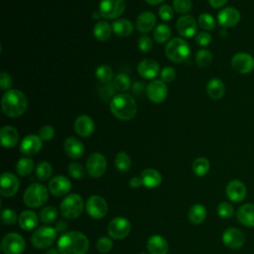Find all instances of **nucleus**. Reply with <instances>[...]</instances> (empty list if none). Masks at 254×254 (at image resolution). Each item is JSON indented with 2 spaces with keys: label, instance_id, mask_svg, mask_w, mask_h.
I'll list each match as a JSON object with an SVG mask.
<instances>
[{
  "label": "nucleus",
  "instance_id": "1",
  "mask_svg": "<svg viewBox=\"0 0 254 254\" xmlns=\"http://www.w3.org/2000/svg\"><path fill=\"white\" fill-rule=\"evenodd\" d=\"M88 247L87 237L78 231L65 232L58 241V251L61 254H85Z\"/></svg>",
  "mask_w": 254,
  "mask_h": 254
},
{
  "label": "nucleus",
  "instance_id": "2",
  "mask_svg": "<svg viewBox=\"0 0 254 254\" xmlns=\"http://www.w3.org/2000/svg\"><path fill=\"white\" fill-rule=\"evenodd\" d=\"M27 104L25 94L18 89H8L3 94L1 100L3 112L12 118L20 117L26 111Z\"/></svg>",
  "mask_w": 254,
  "mask_h": 254
},
{
  "label": "nucleus",
  "instance_id": "3",
  "mask_svg": "<svg viewBox=\"0 0 254 254\" xmlns=\"http://www.w3.org/2000/svg\"><path fill=\"white\" fill-rule=\"evenodd\" d=\"M110 111L120 120H131L137 112L135 99L127 93H119L110 101Z\"/></svg>",
  "mask_w": 254,
  "mask_h": 254
},
{
  "label": "nucleus",
  "instance_id": "4",
  "mask_svg": "<svg viewBox=\"0 0 254 254\" xmlns=\"http://www.w3.org/2000/svg\"><path fill=\"white\" fill-rule=\"evenodd\" d=\"M190 49L189 44L182 38L172 39L165 47V55L174 63L184 62L190 55Z\"/></svg>",
  "mask_w": 254,
  "mask_h": 254
},
{
  "label": "nucleus",
  "instance_id": "5",
  "mask_svg": "<svg viewBox=\"0 0 254 254\" xmlns=\"http://www.w3.org/2000/svg\"><path fill=\"white\" fill-rule=\"evenodd\" d=\"M49 194L47 189L38 183L30 185L23 195V200L25 204L29 207H39L43 205L48 200Z\"/></svg>",
  "mask_w": 254,
  "mask_h": 254
},
{
  "label": "nucleus",
  "instance_id": "6",
  "mask_svg": "<svg viewBox=\"0 0 254 254\" xmlns=\"http://www.w3.org/2000/svg\"><path fill=\"white\" fill-rule=\"evenodd\" d=\"M83 209L82 197L76 193H71L64 197L60 206L61 213L64 217L68 219H74L78 217Z\"/></svg>",
  "mask_w": 254,
  "mask_h": 254
},
{
  "label": "nucleus",
  "instance_id": "7",
  "mask_svg": "<svg viewBox=\"0 0 254 254\" xmlns=\"http://www.w3.org/2000/svg\"><path fill=\"white\" fill-rule=\"evenodd\" d=\"M57 233L58 232L56 229L51 226H41L33 232L31 236V242L36 248H47L55 242Z\"/></svg>",
  "mask_w": 254,
  "mask_h": 254
},
{
  "label": "nucleus",
  "instance_id": "8",
  "mask_svg": "<svg viewBox=\"0 0 254 254\" xmlns=\"http://www.w3.org/2000/svg\"><path fill=\"white\" fill-rule=\"evenodd\" d=\"M124 0H101L99 3V13L105 19H115L125 11Z\"/></svg>",
  "mask_w": 254,
  "mask_h": 254
},
{
  "label": "nucleus",
  "instance_id": "9",
  "mask_svg": "<svg viewBox=\"0 0 254 254\" xmlns=\"http://www.w3.org/2000/svg\"><path fill=\"white\" fill-rule=\"evenodd\" d=\"M2 250L5 254H21L25 250V240L18 233H8L2 240Z\"/></svg>",
  "mask_w": 254,
  "mask_h": 254
},
{
  "label": "nucleus",
  "instance_id": "10",
  "mask_svg": "<svg viewBox=\"0 0 254 254\" xmlns=\"http://www.w3.org/2000/svg\"><path fill=\"white\" fill-rule=\"evenodd\" d=\"M131 229L130 221L125 217H115L108 224V234L113 239L125 238Z\"/></svg>",
  "mask_w": 254,
  "mask_h": 254
},
{
  "label": "nucleus",
  "instance_id": "11",
  "mask_svg": "<svg viewBox=\"0 0 254 254\" xmlns=\"http://www.w3.org/2000/svg\"><path fill=\"white\" fill-rule=\"evenodd\" d=\"M107 162L105 157L100 153L91 154L86 161V171L92 178L101 177L106 170Z\"/></svg>",
  "mask_w": 254,
  "mask_h": 254
},
{
  "label": "nucleus",
  "instance_id": "12",
  "mask_svg": "<svg viewBox=\"0 0 254 254\" xmlns=\"http://www.w3.org/2000/svg\"><path fill=\"white\" fill-rule=\"evenodd\" d=\"M85 209L92 218H102L107 213V202L99 195H91L85 203Z\"/></svg>",
  "mask_w": 254,
  "mask_h": 254
},
{
  "label": "nucleus",
  "instance_id": "13",
  "mask_svg": "<svg viewBox=\"0 0 254 254\" xmlns=\"http://www.w3.org/2000/svg\"><path fill=\"white\" fill-rule=\"evenodd\" d=\"M146 94L149 100H151L152 102L161 103L167 97V94H168L167 85L163 80L155 79L146 86Z\"/></svg>",
  "mask_w": 254,
  "mask_h": 254
},
{
  "label": "nucleus",
  "instance_id": "14",
  "mask_svg": "<svg viewBox=\"0 0 254 254\" xmlns=\"http://www.w3.org/2000/svg\"><path fill=\"white\" fill-rule=\"evenodd\" d=\"M231 65L239 73H249L254 69V59L247 53H237L231 59Z\"/></svg>",
  "mask_w": 254,
  "mask_h": 254
},
{
  "label": "nucleus",
  "instance_id": "15",
  "mask_svg": "<svg viewBox=\"0 0 254 254\" xmlns=\"http://www.w3.org/2000/svg\"><path fill=\"white\" fill-rule=\"evenodd\" d=\"M222 241L227 247L231 249H238L243 246L245 242V235L240 229L229 227L224 230L222 234Z\"/></svg>",
  "mask_w": 254,
  "mask_h": 254
},
{
  "label": "nucleus",
  "instance_id": "16",
  "mask_svg": "<svg viewBox=\"0 0 254 254\" xmlns=\"http://www.w3.org/2000/svg\"><path fill=\"white\" fill-rule=\"evenodd\" d=\"M19 189V180L12 173H4L0 180V193L2 196H13Z\"/></svg>",
  "mask_w": 254,
  "mask_h": 254
},
{
  "label": "nucleus",
  "instance_id": "17",
  "mask_svg": "<svg viewBox=\"0 0 254 254\" xmlns=\"http://www.w3.org/2000/svg\"><path fill=\"white\" fill-rule=\"evenodd\" d=\"M240 13L234 7H227L222 9L217 15V21L223 28H231L240 21Z\"/></svg>",
  "mask_w": 254,
  "mask_h": 254
},
{
  "label": "nucleus",
  "instance_id": "18",
  "mask_svg": "<svg viewBox=\"0 0 254 254\" xmlns=\"http://www.w3.org/2000/svg\"><path fill=\"white\" fill-rule=\"evenodd\" d=\"M177 29L181 36L190 38L196 34L197 24L192 16L184 15L179 18L177 22Z\"/></svg>",
  "mask_w": 254,
  "mask_h": 254
},
{
  "label": "nucleus",
  "instance_id": "19",
  "mask_svg": "<svg viewBox=\"0 0 254 254\" xmlns=\"http://www.w3.org/2000/svg\"><path fill=\"white\" fill-rule=\"evenodd\" d=\"M70 189V181L64 176H56L49 183V190L56 196H63L66 194Z\"/></svg>",
  "mask_w": 254,
  "mask_h": 254
},
{
  "label": "nucleus",
  "instance_id": "20",
  "mask_svg": "<svg viewBox=\"0 0 254 254\" xmlns=\"http://www.w3.org/2000/svg\"><path fill=\"white\" fill-rule=\"evenodd\" d=\"M226 195L234 202L242 201L246 196V187L238 180H232L226 186Z\"/></svg>",
  "mask_w": 254,
  "mask_h": 254
},
{
  "label": "nucleus",
  "instance_id": "21",
  "mask_svg": "<svg viewBox=\"0 0 254 254\" xmlns=\"http://www.w3.org/2000/svg\"><path fill=\"white\" fill-rule=\"evenodd\" d=\"M42 148V139L37 135L26 136L20 145V151L27 156L36 155Z\"/></svg>",
  "mask_w": 254,
  "mask_h": 254
},
{
  "label": "nucleus",
  "instance_id": "22",
  "mask_svg": "<svg viewBox=\"0 0 254 254\" xmlns=\"http://www.w3.org/2000/svg\"><path fill=\"white\" fill-rule=\"evenodd\" d=\"M159 64L151 59H145L141 61L137 66L138 73L146 79L155 78L159 73Z\"/></svg>",
  "mask_w": 254,
  "mask_h": 254
},
{
  "label": "nucleus",
  "instance_id": "23",
  "mask_svg": "<svg viewBox=\"0 0 254 254\" xmlns=\"http://www.w3.org/2000/svg\"><path fill=\"white\" fill-rule=\"evenodd\" d=\"M74 130L81 137H88L94 131V122L87 115H79L74 121Z\"/></svg>",
  "mask_w": 254,
  "mask_h": 254
},
{
  "label": "nucleus",
  "instance_id": "24",
  "mask_svg": "<svg viewBox=\"0 0 254 254\" xmlns=\"http://www.w3.org/2000/svg\"><path fill=\"white\" fill-rule=\"evenodd\" d=\"M64 148L67 156L70 157L71 159H78L84 153L83 144L75 137L66 138L64 143Z\"/></svg>",
  "mask_w": 254,
  "mask_h": 254
},
{
  "label": "nucleus",
  "instance_id": "25",
  "mask_svg": "<svg viewBox=\"0 0 254 254\" xmlns=\"http://www.w3.org/2000/svg\"><path fill=\"white\" fill-rule=\"evenodd\" d=\"M155 25H156V16L150 11L142 12L136 20L137 30L144 34L150 32L155 27Z\"/></svg>",
  "mask_w": 254,
  "mask_h": 254
},
{
  "label": "nucleus",
  "instance_id": "26",
  "mask_svg": "<svg viewBox=\"0 0 254 254\" xmlns=\"http://www.w3.org/2000/svg\"><path fill=\"white\" fill-rule=\"evenodd\" d=\"M147 248L150 254H167L169 246L167 240L161 235H153L147 242Z\"/></svg>",
  "mask_w": 254,
  "mask_h": 254
},
{
  "label": "nucleus",
  "instance_id": "27",
  "mask_svg": "<svg viewBox=\"0 0 254 254\" xmlns=\"http://www.w3.org/2000/svg\"><path fill=\"white\" fill-rule=\"evenodd\" d=\"M1 144L5 148H13L19 140L18 131L12 126H3L0 130Z\"/></svg>",
  "mask_w": 254,
  "mask_h": 254
},
{
  "label": "nucleus",
  "instance_id": "28",
  "mask_svg": "<svg viewBox=\"0 0 254 254\" xmlns=\"http://www.w3.org/2000/svg\"><path fill=\"white\" fill-rule=\"evenodd\" d=\"M237 220L248 227L254 226V204L245 203L237 210Z\"/></svg>",
  "mask_w": 254,
  "mask_h": 254
},
{
  "label": "nucleus",
  "instance_id": "29",
  "mask_svg": "<svg viewBox=\"0 0 254 254\" xmlns=\"http://www.w3.org/2000/svg\"><path fill=\"white\" fill-rule=\"evenodd\" d=\"M142 183L147 188H157L162 183L161 174L155 169H146L140 176Z\"/></svg>",
  "mask_w": 254,
  "mask_h": 254
},
{
  "label": "nucleus",
  "instance_id": "30",
  "mask_svg": "<svg viewBox=\"0 0 254 254\" xmlns=\"http://www.w3.org/2000/svg\"><path fill=\"white\" fill-rule=\"evenodd\" d=\"M206 92L211 99H220L225 92V85L219 78H211L206 84Z\"/></svg>",
  "mask_w": 254,
  "mask_h": 254
},
{
  "label": "nucleus",
  "instance_id": "31",
  "mask_svg": "<svg viewBox=\"0 0 254 254\" xmlns=\"http://www.w3.org/2000/svg\"><path fill=\"white\" fill-rule=\"evenodd\" d=\"M38 216L32 210H24L19 215V225L22 229L29 231L34 229L38 225Z\"/></svg>",
  "mask_w": 254,
  "mask_h": 254
},
{
  "label": "nucleus",
  "instance_id": "32",
  "mask_svg": "<svg viewBox=\"0 0 254 254\" xmlns=\"http://www.w3.org/2000/svg\"><path fill=\"white\" fill-rule=\"evenodd\" d=\"M113 32L119 37H128L133 33V24L127 19H118L112 23Z\"/></svg>",
  "mask_w": 254,
  "mask_h": 254
},
{
  "label": "nucleus",
  "instance_id": "33",
  "mask_svg": "<svg viewBox=\"0 0 254 254\" xmlns=\"http://www.w3.org/2000/svg\"><path fill=\"white\" fill-rule=\"evenodd\" d=\"M205 217H206V209L200 203L193 204L189 210V219L193 224L201 223L205 219Z\"/></svg>",
  "mask_w": 254,
  "mask_h": 254
},
{
  "label": "nucleus",
  "instance_id": "34",
  "mask_svg": "<svg viewBox=\"0 0 254 254\" xmlns=\"http://www.w3.org/2000/svg\"><path fill=\"white\" fill-rule=\"evenodd\" d=\"M111 29L106 21H98L93 27V35L98 41H106L110 38Z\"/></svg>",
  "mask_w": 254,
  "mask_h": 254
},
{
  "label": "nucleus",
  "instance_id": "35",
  "mask_svg": "<svg viewBox=\"0 0 254 254\" xmlns=\"http://www.w3.org/2000/svg\"><path fill=\"white\" fill-rule=\"evenodd\" d=\"M171 34H172V31H171V28L168 25L159 24L155 28L153 36H154V39L157 43L163 44V43H166L170 39Z\"/></svg>",
  "mask_w": 254,
  "mask_h": 254
},
{
  "label": "nucleus",
  "instance_id": "36",
  "mask_svg": "<svg viewBox=\"0 0 254 254\" xmlns=\"http://www.w3.org/2000/svg\"><path fill=\"white\" fill-rule=\"evenodd\" d=\"M34 169V162L30 158H21L16 164V172L21 177L29 176Z\"/></svg>",
  "mask_w": 254,
  "mask_h": 254
},
{
  "label": "nucleus",
  "instance_id": "37",
  "mask_svg": "<svg viewBox=\"0 0 254 254\" xmlns=\"http://www.w3.org/2000/svg\"><path fill=\"white\" fill-rule=\"evenodd\" d=\"M115 167L120 172H127L131 168V159L127 153L120 151L115 157Z\"/></svg>",
  "mask_w": 254,
  "mask_h": 254
},
{
  "label": "nucleus",
  "instance_id": "38",
  "mask_svg": "<svg viewBox=\"0 0 254 254\" xmlns=\"http://www.w3.org/2000/svg\"><path fill=\"white\" fill-rule=\"evenodd\" d=\"M209 166H210L209 161L206 158L199 157L193 161L192 171L196 176L202 177V176L206 175L207 172L209 171Z\"/></svg>",
  "mask_w": 254,
  "mask_h": 254
},
{
  "label": "nucleus",
  "instance_id": "39",
  "mask_svg": "<svg viewBox=\"0 0 254 254\" xmlns=\"http://www.w3.org/2000/svg\"><path fill=\"white\" fill-rule=\"evenodd\" d=\"M96 78L102 83H108L113 77V70L107 64H101L95 69Z\"/></svg>",
  "mask_w": 254,
  "mask_h": 254
},
{
  "label": "nucleus",
  "instance_id": "40",
  "mask_svg": "<svg viewBox=\"0 0 254 254\" xmlns=\"http://www.w3.org/2000/svg\"><path fill=\"white\" fill-rule=\"evenodd\" d=\"M58 216V210L55 206L49 205L42 208L40 212V220L45 224H50L54 222V220Z\"/></svg>",
  "mask_w": 254,
  "mask_h": 254
},
{
  "label": "nucleus",
  "instance_id": "41",
  "mask_svg": "<svg viewBox=\"0 0 254 254\" xmlns=\"http://www.w3.org/2000/svg\"><path fill=\"white\" fill-rule=\"evenodd\" d=\"M112 84L116 90L125 91L130 87L131 81H130V78L128 75H126L124 73H119L113 78Z\"/></svg>",
  "mask_w": 254,
  "mask_h": 254
},
{
  "label": "nucleus",
  "instance_id": "42",
  "mask_svg": "<svg viewBox=\"0 0 254 254\" xmlns=\"http://www.w3.org/2000/svg\"><path fill=\"white\" fill-rule=\"evenodd\" d=\"M52 172H53L52 166L48 162H42L36 168V175L40 181L48 180L51 177Z\"/></svg>",
  "mask_w": 254,
  "mask_h": 254
},
{
  "label": "nucleus",
  "instance_id": "43",
  "mask_svg": "<svg viewBox=\"0 0 254 254\" xmlns=\"http://www.w3.org/2000/svg\"><path fill=\"white\" fill-rule=\"evenodd\" d=\"M195 61L200 67H206L212 61V55L207 50H200L195 55Z\"/></svg>",
  "mask_w": 254,
  "mask_h": 254
},
{
  "label": "nucleus",
  "instance_id": "44",
  "mask_svg": "<svg viewBox=\"0 0 254 254\" xmlns=\"http://www.w3.org/2000/svg\"><path fill=\"white\" fill-rule=\"evenodd\" d=\"M198 25L204 30H213L215 28V20L211 15L202 13L198 16Z\"/></svg>",
  "mask_w": 254,
  "mask_h": 254
},
{
  "label": "nucleus",
  "instance_id": "45",
  "mask_svg": "<svg viewBox=\"0 0 254 254\" xmlns=\"http://www.w3.org/2000/svg\"><path fill=\"white\" fill-rule=\"evenodd\" d=\"M173 6L177 13L185 14L191 9L192 4L190 0H173Z\"/></svg>",
  "mask_w": 254,
  "mask_h": 254
},
{
  "label": "nucleus",
  "instance_id": "46",
  "mask_svg": "<svg viewBox=\"0 0 254 254\" xmlns=\"http://www.w3.org/2000/svg\"><path fill=\"white\" fill-rule=\"evenodd\" d=\"M67 171H68L69 176L75 180H79L84 177V169L78 163H70L68 165Z\"/></svg>",
  "mask_w": 254,
  "mask_h": 254
},
{
  "label": "nucleus",
  "instance_id": "47",
  "mask_svg": "<svg viewBox=\"0 0 254 254\" xmlns=\"http://www.w3.org/2000/svg\"><path fill=\"white\" fill-rule=\"evenodd\" d=\"M233 206L228 202H220L217 206V213L222 218H230L233 215Z\"/></svg>",
  "mask_w": 254,
  "mask_h": 254
},
{
  "label": "nucleus",
  "instance_id": "48",
  "mask_svg": "<svg viewBox=\"0 0 254 254\" xmlns=\"http://www.w3.org/2000/svg\"><path fill=\"white\" fill-rule=\"evenodd\" d=\"M96 249L100 253H108L112 249V241L110 238L102 236L96 242Z\"/></svg>",
  "mask_w": 254,
  "mask_h": 254
},
{
  "label": "nucleus",
  "instance_id": "49",
  "mask_svg": "<svg viewBox=\"0 0 254 254\" xmlns=\"http://www.w3.org/2000/svg\"><path fill=\"white\" fill-rule=\"evenodd\" d=\"M1 219H2L4 224L12 225V224H14L16 222L17 214H16V212L13 209L5 208L1 212Z\"/></svg>",
  "mask_w": 254,
  "mask_h": 254
},
{
  "label": "nucleus",
  "instance_id": "50",
  "mask_svg": "<svg viewBox=\"0 0 254 254\" xmlns=\"http://www.w3.org/2000/svg\"><path fill=\"white\" fill-rule=\"evenodd\" d=\"M138 48L143 53H148L153 48V42L151 38L147 35H142L138 39Z\"/></svg>",
  "mask_w": 254,
  "mask_h": 254
},
{
  "label": "nucleus",
  "instance_id": "51",
  "mask_svg": "<svg viewBox=\"0 0 254 254\" xmlns=\"http://www.w3.org/2000/svg\"><path fill=\"white\" fill-rule=\"evenodd\" d=\"M159 16L163 21H171L174 17V10L173 8L168 4H163L159 8Z\"/></svg>",
  "mask_w": 254,
  "mask_h": 254
},
{
  "label": "nucleus",
  "instance_id": "52",
  "mask_svg": "<svg viewBox=\"0 0 254 254\" xmlns=\"http://www.w3.org/2000/svg\"><path fill=\"white\" fill-rule=\"evenodd\" d=\"M55 135V129L51 125H44L39 131V136L43 141H50Z\"/></svg>",
  "mask_w": 254,
  "mask_h": 254
},
{
  "label": "nucleus",
  "instance_id": "53",
  "mask_svg": "<svg viewBox=\"0 0 254 254\" xmlns=\"http://www.w3.org/2000/svg\"><path fill=\"white\" fill-rule=\"evenodd\" d=\"M176 77V70L172 66H166L161 71V78L164 82H171Z\"/></svg>",
  "mask_w": 254,
  "mask_h": 254
},
{
  "label": "nucleus",
  "instance_id": "54",
  "mask_svg": "<svg viewBox=\"0 0 254 254\" xmlns=\"http://www.w3.org/2000/svg\"><path fill=\"white\" fill-rule=\"evenodd\" d=\"M195 42L201 47H206L211 42V36L206 32H200L195 36Z\"/></svg>",
  "mask_w": 254,
  "mask_h": 254
},
{
  "label": "nucleus",
  "instance_id": "55",
  "mask_svg": "<svg viewBox=\"0 0 254 254\" xmlns=\"http://www.w3.org/2000/svg\"><path fill=\"white\" fill-rule=\"evenodd\" d=\"M13 84V80L12 77L10 76L9 73L2 71L0 73V87L2 90H6L9 89Z\"/></svg>",
  "mask_w": 254,
  "mask_h": 254
},
{
  "label": "nucleus",
  "instance_id": "56",
  "mask_svg": "<svg viewBox=\"0 0 254 254\" xmlns=\"http://www.w3.org/2000/svg\"><path fill=\"white\" fill-rule=\"evenodd\" d=\"M145 89V84L144 82H141V81H137L135 82L133 85H132V91L135 93V94H140L144 91Z\"/></svg>",
  "mask_w": 254,
  "mask_h": 254
},
{
  "label": "nucleus",
  "instance_id": "57",
  "mask_svg": "<svg viewBox=\"0 0 254 254\" xmlns=\"http://www.w3.org/2000/svg\"><path fill=\"white\" fill-rule=\"evenodd\" d=\"M55 229L57 232H60V233H65L66 229H67V223L65 221H63V220H60L56 223V226H55Z\"/></svg>",
  "mask_w": 254,
  "mask_h": 254
},
{
  "label": "nucleus",
  "instance_id": "58",
  "mask_svg": "<svg viewBox=\"0 0 254 254\" xmlns=\"http://www.w3.org/2000/svg\"><path fill=\"white\" fill-rule=\"evenodd\" d=\"M129 185H130V187H131V188H133V189H137V188H139L141 185H143V183H142L141 178L134 177V178H132V179L129 181Z\"/></svg>",
  "mask_w": 254,
  "mask_h": 254
},
{
  "label": "nucleus",
  "instance_id": "59",
  "mask_svg": "<svg viewBox=\"0 0 254 254\" xmlns=\"http://www.w3.org/2000/svg\"><path fill=\"white\" fill-rule=\"evenodd\" d=\"M209 5L213 8H221L227 2V0H208Z\"/></svg>",
  "mask_w": 254,
  "mask_h": 254
},
{
  "label": "nucleus",
  "instance_id": "60",
  "mask_svg": "<svg viewBox=\"0 0 254 254\" xmlns=\"http://www.w3.org/2000/svg\"><path fill=\"white\" fill-rule=\"evenodd\" d=\"M148 4H150V5H158V4H160V3H162V2H164L165 0H145Z\"/></svg>",
  "mask_w": 254,
  "mask_h": 254
},
{
  "label": "nucleus",
  "instance_id": "61",
  "mask_svg": "<svg viewBox=\"0 0 254 254\" xmlns=\"http://www.w3.org/2000/svg\"><path fill=\"white\" fill-rule=\"evenodd\" d=\"M45 254H61V253L56 249H49Z\"/></svg>",
  "mask_w": 254,
  "mask_h": 254
},
{
  "label": "nucleus",
  "instance_id": "62",
  "mask_svg": "<svg viewBox=\"0 0 254 254\" xmlns=\"http://www.w3.org/2000/svg\"><path fill=\"white\" fill-rule=\"evenodd\" d=\"M140 254H146V253H140Z\"/></svg>",
  "mask_w": 254,
  "mask_h": 254
}]
</instances>
